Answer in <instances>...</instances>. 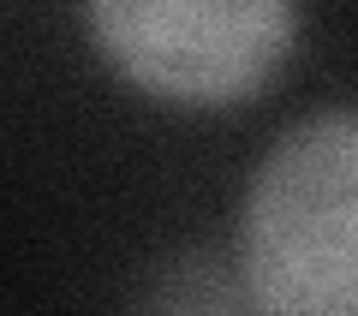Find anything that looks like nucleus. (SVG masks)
<instances>
[{"mask_svg":"<svg viewBox=\"0 0 358 316\" xmlns=\"http://www.w3.org/2000/svg\"><path fill=\"white\" fill-rule=\"evenodd\" d=\"M90 36L138 89L167 101L257 96L293 48V0H84Z\"/></svg>","mask_w":358,"mask_h":316,"instance_id":"nucleus-2","label":"nucleus"},{"mask_svg":"<svg viewBox=\"0 0 358 316\" xmlns=\"http://www.w3.org/2000/svg\"><path fill=\"white\" fill-rule=\"evenodd\" d=\"M239 268L263 310L358 316V108L299 120L263 155Z\"/></svg>","mask_w":358,"mask_h":316,"instance_id":"nucleus-1","label":"nucleus"}]
</instances>
